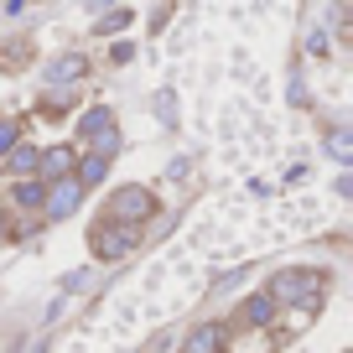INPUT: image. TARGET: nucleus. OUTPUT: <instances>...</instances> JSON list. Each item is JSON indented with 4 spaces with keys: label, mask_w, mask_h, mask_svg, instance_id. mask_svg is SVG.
Instances as JSON below:
<instances>
[{
    "label": "nucleus",
    "mask_w": 353,
    "mask_h": 353,
    "mask_svg": "<svg viewBox=\"0 0 353 353\" xmlns=\"http://www.w3.org/2000/svg\"><path fill=\"white\" fill-rule=\"evenodd\" d=\"M317 291H322L317 270H276L270 286H265V296L276 301V307H307V301H317Z\"/></svg>",
    "instance_id": "1"
},
{
    "label": "nucleus",
    "mask_w": 353,
    "mask_h": 353,
    "mask_svg": "<svg viewBox=\"0 0 353 353\" xmlns=\"http://www.w3.org/2000/svg\"><path fill=\"white\" fill-rule=\"evenodd\" d=\"M151 213H156V198L141 188V182H125V188H114L110 203H104V219H110V223H130V229H141Z\"/></svg>",
    "instance_id": "2"
},
{
    "label": "nucleus",
    "mask_w": 353,
    "mask_h": 353,
    "mask_svg": "<svg viewBox=\"0 0 353 353\" xmlns=\"http://www.w3.org/2000/svg\"><path fill=\"white\" fill-rule=\"evenodd\" d=\"M135 244H141V229H130V223L99 219L94 229H88V250H94V260H125Z\"/></svg>",
    "instance_id": "3"
},
{
    "label": "nucleus",
    "mask_w": 353,
    "mask_h": 353,
    "mask_svg": "<svg viewBox=\"0 0 353 353\" xmlns=\"http://www.w3.org/2000/svg\"><path fill=\"white\" fill-rule=\"evenodd\" d=\"M78 130H83V141L94 145L99 156H114V151H120V130H114V114L104 110V104H94V110L83 114V125H78Z\"/></svg>",
    "instance_id": "4"
},
{
    "label": "nucleus",
    "mask_w": 353,
    "mask_h": 353,
    "mask_svg": "<svg viewBox=\"0 0 353 353\" xmlns=\"http://www.w3.org/2000/svg\"><path fill=\"white\" fill-rule=\"evenodd\" d=\"M78 203H83V188H78L73 176H57V182H47V192H42V219H73Z\"/></svg>",
    "instance_id": "5"
},
{
    "label": "nucleus",
    "mask_w": 353,
    "mask_h": 353,
    "mask_svg": "<svg viewBox=\"0 0 353 353\" xmlns=\"http://www.w3.org/2000/svg\"><path fill=\"white\" fill-rule=\"evenodd\" d=\"M73 161H78V151H73V145H52V151H37V176H42V182L73 176Z\"/></svg>",
    "instance_id": "6"
},
{
    "label": "nucleus",
    "mask_w": 353,
    "mask_h": 353,
    "mask_svg": "<svg viewBox=\"0 0 353 353\" xmlns=\"http://www.w3.org/2000/svg\"><path fill=\"white\" fill-rule=\"evenodd\" d=\"M223 343H229L223 322H198V327L182 338V353H223Z\"/></svg>",
    "instance_id": "7"
},
{
    "label": "nucleus",
    "mask_w": 353,
    "mask_h": 353,
    "mask_svg": "<svg viewBox=\"0 0 353 353\" xmlns=\"http://www.w3.org/2000/svg\"><path fill=\"white\" fill-rule=\"evenodd\" d=\"M104 172H110V156H99V151H88L83 161H73V182H78L83 192H88V188H99Z\"/></svg>",
    "instance_id": "8"
},
{
    "label": "nucleus",
    "mask_w": 353,
    "mask_h": 353,
    "mask_svg": "<svg viewBox=\"0 0 353 353\" xmlns=\"http://www.w3.org/2000/svg\"><path fill=\"white\" fill-rule=\"evenodd\" d=\"M42 192H47L42 176H16L11 203H16V208H26V213H42Z\"/></svg>",
    "instance_id": "9"
},
{
    "label": "nucleus",
    "mask_w": 353,
    "mask_h": 353,
    "mask_svg": "<svg viewBox=\"0 0 353 353\" xmlns=\"http://www.w3.org/2000/svg\"><path fill=\"white\" fill-rule=\"evenodd\" d=\"M270 317H276V301L265 296V291L244 296V307H239V322H244V327H270Z\"/></svg>",
    "instance_id": "10"
},
{
    "label": "nucleus",
    "mask_w": 353,
    "mask_h": 353,
    "mask_svg": "<svg viewBox=\"0 0 353 353\" xmlns=\"http://www.w3.org/2000/svg\"><path fill=\"white\" fill-rule=\"evenodd\" d=\"M83 73H88V63H83L78 52H68V57H57V63L47 68V83H52V88H63V83H78Z\"/></svg>",
    "instance_id": "11"
},
{
    "label": "nucleus",
    "mask_w": 353,
    "mask_h": 353,
    "mask_svg": "<svg viewBox=\"0 0 353 353\" xmlns=\"http://www.w3.org/2000/svg\"><path fill=\"white\" fill-rule=\"evenodd\" d=\"M6 166H11L16 176H37V145H26V141H16L11 151H6Z\"/></svg>",
    "instance_id": "12"
},
{
    "label": "nucleus",
    "mask_w": 353,
    "mask_h": 353,
    "mask_svg": "<svg viewBox=\"0 0 353 353\" xmlns=\"http://www.w3.org/2000/svg\"><path fill=\"white\" fill-rule=\"evenodd\" d=\"M327 156H332L338 166H348V161H353V135H348V130H327Z\"/></svg>",
    "instance_id": "13"
},
{
    "label": "nucleus",
    "mask_w": 353,
    "mask_h": 353,
    "mask_svg": "<svg viewBox=\"0 0 353 353\" xmlns=\"http://www.w3.org/2000/svg\"><path fill=\"white\" fill-rule=\"evenodd\" d=\"M16 141H21V120H0V156L11 151Z\"/></svg>",
    "instance_id": "14"
},
{
    "label": "nucleus",
    "mask_w": 353,
    "mask_h": 353,
    "mask_svg": "<svg viewBox=\"0 0 353 353\" xmlns=\"http://www.w3.org/2000/svg\"><path fill=\"white\" fill-rule=\"evenodd\" d=\"M125 21H130V11H114V16H110V21H99V32H120V26H125Z\"/></svg>",
    "instance_id": "15"
},
{
    "label": "nucleus",
    "mask_w": 353,
    "mask_h": 353,
    "mask_svg": "<svg viewBox=\"0 0 353 353\" xmlns=\"http://www.w3.org/2000/svg\"><path fill=\"white\" fill-rule=\"evenodd\" d=\"M6 239H11V223H6V213H0V244H6Z\"/></svg>",
    "instance_id": "16"
}]
</instances>
